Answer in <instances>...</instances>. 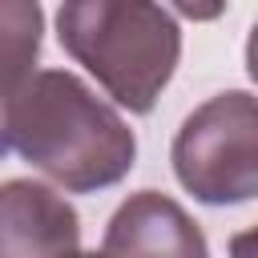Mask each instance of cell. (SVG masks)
I'll return each instance as SVG.
<instances>
[{
    "label": "cell",
    "mask_w": 258,
    "mask_h": 258,
    "mask_svg": "<svg viewBox=\"0 0 258 258\" xmlns=\"http://www.w3.org/2000/svg\"><path fill=\"white\" fill-rule=\"evenodd\" d=\"M4 149L64 194H101L137 161V137L121 109L69 69H36L4 93Z\"/></svg>",
    "instance_id": "cell-1"
},
{
    "label": "cell",
    "mask_w": 258,
    "mask_h": 258,
    "mask_svg": "<svg viewBox=\"0 0 258 258\" xmlns=\"http://www.w3.org/2000/svg\"><path fill=\"white\" fill-rule=\"evenodd\" d=\"M56 40L117 109L137 117L153 113L181 60L173 8L149 0H69L56 8Z\"/></svg>",
    "instance_id": "cell-2"
},
{
    "label": "cell",
    "mask_w": 258,
    "mask_h": 258,
    "mask_svg": "<svg viewBox=\"0 0 258 258\" xmlns=\"http://www.w3.org/2000/svg\"><path fill=\"white\" fill-rule=\"evenodd\" d=\"M173 177L202 206L258 202V97L226 89L202 101L173 133Z\"/></svg>",
    "instance_id": "cell-3"
},
{
    "label": "cell",
    "mask_w": 258,
    "mask_h": 258,
    "mask_svg": "<svg viewBox=\"0 0 258 258\" xmlns=\"http://www.w3.org/2000/svg\"><path fill=\"white\" fill-rule=\"evenodd\" d=\"M101 258H210V242L181 202L161 189H137L113 210Z\"/></svg>",
    "instance_id": "cell-4"
},
{
    "label": "cell",
    "mask_w": 258,
    "mask_h": 258,
    "mask_svg": "<svg viewBox=\"0 0 258 258\" xmlns=\"http://www.w3.org/2000/svg\"><path fill=\"white\" fill-rule=\"evenodd\" d=\"M81 218L44 181L12 177L0 189V258H77Z\"/></svg>",
    "instance_id": "cell-5"
},
{
    "label": "cell",
    "mask_w": 258,
    "mask_h": 258,
    "mask_svg": "<svg viewBox=\"0 0 258 258\" xmlns=\"http://www.w3.org/2000/svg\"><path fill=\"white\" fill-rule=\"evenodd\" d=\"M40 24L44 12L36 4H20L8 0L0 8V28H4V93L20 89L36 69V52H40Z\"/></svg>",
    "instance_id": "cell-6"
},
{
    "label": "cell",
    "mask_w": 258,
    "mask_h": 258,
    "mask_svg": "<svg viewBox=\"0 0 258 258\" xmlns=\"http://www.w3.org/2000/svg\"><path fill=\"white\" fill-rule=\"evenodd\" d=\"M230 258H258V222L230 238Z\"/></svg>",
    "instance_id": "cell-7"
},
{
    "label": "cell",
    "mask_w": 258,
    "mask_h": 258,
    "mask_svg": "<svg viewBox=\"0 0 258 258\" xmlns=\"http://www.w3.org/2000/svg\"><path fill=\"white\" fill-rule=\"evenodd\" d=\"M246 73L258 85V20L250 24V36H246Z\"/></svg>",
    "instance_id": "cell-8"
},
{
    "label": "cell",
    "mask_w": 258,
    "mask_h": 258,
    "mask_svg": "<svg viewBox=\"0 0 258 258\" xmlns=\"http://www.w3.org/2000/svg\"><path fill=\"white\" fill-rule=\"evenodd\" d=\"M77 258H101V254H77Z\"/></svg>",
    "instance_id": "cell-9"
}]
</instances>
